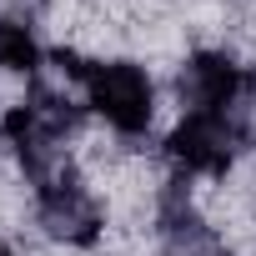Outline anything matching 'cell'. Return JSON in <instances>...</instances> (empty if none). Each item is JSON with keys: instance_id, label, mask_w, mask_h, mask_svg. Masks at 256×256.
<instances>
[{"instance_id": "cell-1", "label": "cell", "mask_w": 256, "mask_h": 256, "mask_svg": "<svg viewBox=\"0 0 256 256\" xmlns=\"http://www.w3.org/2000/svg\"><path fill=\"white\" fill-rule=\"evenodd\" d=\"M86 100L116 126V131L136 136L151 126V80L131 60H90L86 66Z\"/></svg>"}, {"instance_id": "cell-2", "label": "cell", "mask_w": 256, "mask_h": 256, "mask_svg": "<svg viewBox=\"0 0 256 256\" xmlns=\"http://www.w3.org/2000/svg\"><path fill=\"white\" fill-rule=\"evenodd\" d=\"M241 146V116H206V110H186V120L171 131V161L196 171V176H221L236 161Z\"/></svg>"}, {"instance_id": "cell-3", "label": "cell", "mask_w": 256, "mask_h": 256, "mask_svg": "<svg viewBox=\"0 0 256 256\" xmlns=\"http://www.w3.org/2000/svg\"><path fill=\"white\" fill-rule=\"evenodd\" d=\"M76 126V110H70V100H60V96H30L26 106H16L10 116H6V141L20 151V161L36 171V176H46V161H50V146Z\"/></svg>"}, {"instance_id": "cell-4", "label": "cell", "mask_w": 256, "mask_h": 256, "mask_svg": "<svg viewBox=\"0 0 256 256\" xmlns=\"http://www.w3.org/2000/svg\"><path fill=\"white\" fill-rule=\"evenodd\" d=\"M246 90H251V76L221 50L191 56V66L181 76V96L191 100V110H206V116H241Z\"/></svg>"}, {"instance_id": "cell-5", "label": "cell", "mask_w": 256, "mask_h": 256, "mask_svg": "<svg viewBox=\"0 0 256 256\" xmlns=\"http://www.w3.org/2000/svg\"><path fill=\"white\" fill-rule=\"evenodd\" d=\"M40 221L50 236L90 246L100 236V206L76 176H40Z\"/></svg>"}, {"instance_id": "cell-6", "label": "cell", "mask_w": 256, "mask_h": 256, "mask_svg": "<svg viewBox=\"0 0 256 256\" xmlns=\"http://www.w3.org/2000/svg\"><path fill=\"white\" fill-rule=\"evenodd\" d=\"M40 66V46L26 26H16L10 16H0V70H36Z\"/></svg>"}, {"instance_id": "cell-7", "label": "cell", "mask_w": 256, "mask_h": 256, "mask_svg": "<svg viewBox=\"0 0 256 256\" xmlns=\"http://www.w3.org/2000/svg\"><path fill=\"white\" fill-rule=\"evenodd\" d=\"M0 256H10V251H6V241H0Z\"/></svg>"}]
</instances>
